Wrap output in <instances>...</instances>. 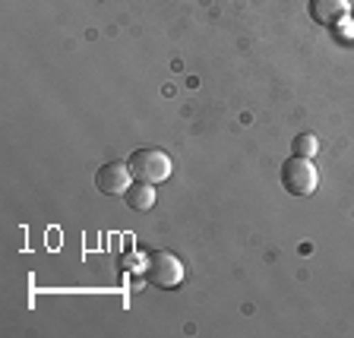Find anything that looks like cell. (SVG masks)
Returning a JSON list of instances; mask_svg holds the SVG:
<instances>
[{
  "label": "cell",
  "instance_id": "6da1fadb",
  "mask_svg": "<svg viewBox=\"0 0 354 338\" xmlns=\"http://www.w3.org/2000/svg\"><path fill=\"white\" fill-rule=\"evenodd\" d=\"M142 279L155 288H180V281H184V263L174 253H165V250L146 253V259H142Z\"/></svg>",
  "mask_w": 354,
  "mask_h": 338
},
{
  "label": "cell",
  "instance_id": "7a4b0ae2",
  "mask_svg": "<svg viewBox=\"0 0 354 338\" xmlns=\"http://www.w3.org/2000/svg\"><path fill=\"white\" fill-rule=\"evenodd\" d=\"M171 158L162 149H136L130 155V171L136 180H146V184H165L171 177Z\"/></svg>",
  "mask_w": 354,
  "mask_h": 338
},
{
  "label": "cell",
  "instance_id": "3957f363",
  "mask_svg": "<svg viewBox=\"0 0 354 338\" xmlns=\"http://www.w3.org/2000/svg\"><path fill=\"white\" fill-rule=\"evenodd\" d=\"M281 187H285L291 196H310V193L319 187V174L313 168V158H288L281 165Z\"/></svg>",
  "mask_w": 354,
  "mask_h": 338
},
{
  "label": "cell",
  "instance_id": "277c9868",
  "mask_svg": "<svg viewBox=\"0 0 354 338\" xmlns=\"http://www.w3.org/2000/svg\"><path fill=\"white\" fill-rule=\"evenodd\" d=\"M130 177H133V171H130V165L127 162H108V165L98 168L95 187L104 193V196H124V193L133 187Z\"/></svg>",
  "mask_w": 354,
  "mask_h": 338
},
{
  "label": "cell",
  "instance_id": "5b68a950",
  "mask_svg": "<svg viewBox=\"0 0 354 338\" xmlns=\"http://www.w3.org/2000/svg\"><path fill=\"white\" fill-rule=\"evenodd\" d=\"M348 16V0H310V19L317 26H339L342 19Z\"/></svg>",
  "mask_w": 354,
  "mask_h": 338
},
{
  "label": "cell",
  "instance_id": "8992f818",
  "mask_svg": "<svg viewBox=\"0 0 354 338\" xmlns=\"http://www.w3.org/2000/svg\"><path fill=\"white\" fill-rule=\"evenodd\" d=\"M124 199H127V206L136 209V212H149V209L158 203V199H155V184H146V180H136V184L124 193Z\"/></svg>",
  "mask_w": 354,
  "mask_h": 338
},
{
  "label": "cell",
  "instance_id": "52a82bcc",
  "mask_svg": "<svg viewBox=\"0 0 354 338\" xmlns=\"http://www.w3.org/2000/svg\"><path fill=\"white\" fill-rule=\"evenodd\" d=\"M319 149L317 136L313 133H301V136H295V155H301V158H313Z\"/></svg>",
  "mask_w": 354,
  "mask_h": 338
}]
</instances>
